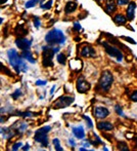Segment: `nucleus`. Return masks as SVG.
Here are the masks:
<instances>
[{
	"mask_svg": "<svg viewBox=\"0 0 137 151\" xmlns=\"http://www.w3.org/2000/svg\"><path fill=\"white\" fill-rule=\"evenodd\" d=\"M117 147L119 150H123V151H128L129 148H128V145L125 143V142H118Z\"/></svg>",
	"mask_w": 137,
	"mask_h": 151,
	"instance_id": "412c9836",
	"label": "nucleus"
},
{
	"mask_svg": "<svg viewBox=\"0 0 137 151\" xmlns=\"http://www.w3.org/2000/svg\"><path fill=\"white\" fill-rule=\"evenodd\" d=\"M79 150H81V151H86L87 149H86V148H79Z\"/></svg>",
	"mask_w": 137,
	"mask_h": 151,
	"instance_id": "58836bf2",
	"label": "nucleus"
},
{
	"mask_svg": "<svg viewBox=\"0 0 137 151\" xmlns=\"http://www.w3.org/2000/svg\"><path fill=\"white\" fill-rule=\"evenodd\" d=\"M14 32H16V34H18V35L20 34V37H21V36L26 35V34L28 33V31L24 28V26H23V25H18V26H16V30H14Z\"/></svg>",
	"mask_w": 137,
	"mask_h": 151,
	"instance_id": "6ab92c4d",
	"label": "nucleus"
},
{
	"mask_svg": "<svg viewBox=\"0 0 137 151\" xmlns=\"http://www.w3.org/2000/svg\"><path fill=\"white\" fill-rule=\"evenodd\" d=\"M115 110H116V112L118 113V115L122 116V117H125V114H124L123 110H122V108H121V106H120V105H116L115 106Z\"/></svg>",
	"mask_w": 137,
	"mask_h": 151,
	"instance_id": "393cba45",
	"label": "nucleus"
},
{
	"mask_svg": "<svg viewBox=\"0 0 137 151\" xmlns=\"http://www.w3.org/2000/svg\"><path fill=\"white\" fill-rule=\"evenodd\" d=\"M130 100L133 102H137V90L134 91L133 93L130 95Z\"/></svg>",
	"mask_w": 137,
	"mask_h": 151,
	"instance_id": "7c9ffc66",
	"label": "nucleus"
},
{
	"mask_svg": "<svg viewBox=\"0 0 137 151\" xmlns=\"http://www.w3.org/2000/svg\"><path fill=\"white\" fill-rule=\"evenodd\" d=\"M69 143L71 144V145L73 146V147H74V146L76 145V142L74 141V139H69Z\"/></svg>",
	"mask_w": 137,
	"mask_h": 151,
	"instance_id": "c9c22d12",
	"label": "nucleus"
},
{
	"mask_svg": "<svg viewBox=\"0 0 137 151\" xmlns=\"http://www.w3.org/2000/svg\"><path fill=\"white\" fill-rule=\"evenodd\" d=\"M77 7H78V2L69 1L68 3L66 4V6H65V12H66V14H73L74 12H76Z\"/></svg>",
	"mask_w": 137,
	"mask_h": 151,
	"instance_id": "dca6fc26",
	"label": "nucleus"
},
{
	"mask_svg": "<svg viewBox=\"0 0 137 151\" xmlns=\"http://www.w3.org/2000/svg\"><path fill=\"white\" fill-rule=\"evenodd\" d=\"M7 0H1V3H4V2H6Z\"/></svg>",
	"mask_w": 137,
	"mask_h": 151,
	"instance_id": "ea45409f",
	"label": "nucleus"
},
{
	"mask_svg": "<svg viewBox=\"0 0 137 151\" xmlns=\"http://www.w3.org/2000/svg\"><path fill=\"white\" fill-rule=\"evenodd\" d=\"M54 88H55V86H52L51 91H50V95H53V93H54Z\"/></svg>",
	"mask_w": 137,
	"mask_h": 151,
	"instance_id": "4c0bfd02",
	"label": "nucleus"
},
{
	"mask_svg": "<svg viewBox=\"0 0 137 151\" xmlns=\"http://www.w3.org/2000/svg\"><path fill=\"white\" fill-rule=\"evenodd\" d=\"M95 1H97L98 3H99V2H100V0H95Z\"/></svg>",
	"mask_w": 137,
	"mask_h": 151,
	"instance_id": "a19ab883",
	"label": "nucleus"
},
{
	"mask_svg": "<svg viewBox=\"0 0 137 151\" xmlns=\"http://www.w3.org/2000/svg\"><path fill=\"white\" fill-rule=\"evenodd\" d=\"M23 146V143L22 142H18V143H16V144H13V146L11 147V150H13V151H16V150H18L21 147Z\"/></svg>",
	"mask_w": 137,
	"mask_h": 151,
	"instance_id": "c85d7f7f",
	"label": "nucleus"
},
{
	"mask_svg": "<svg viewBox=\"0 0 137 151\" xmlns=\"http://www.w3.org/2000/svg\"><path fill=\"white\" fill-rule=\"evenodd\" d=\"M21 56H22L23 58L25 59V60H27L28 62H30V63H32V64H35L36 63V60L34 59V57H33L32 52H30V50H23L22 55H21Z\"/></svg>",
	"mask_w": 137,
	"mask_h": 151,
	"instance_id": "a211bd4d",
	"label": "nucleus"
},
{
	"mask_svg": "<svg viewBox=\"0 0 137 151\" xmlns=\"http://www.w3.org/2000/svg\"><path fill=\"white\" fill-rule=\"evenodd\" d=\"M52 4H53V0H49V1H47L46 3L41 4V8L42 9H49L52 6Z\"/></svg>",
	"mask_w": 137,
	"mask_h": 151,
	"instance_id": "b1692460",
	"label": "nucleus"
},
{
	"mask_svg": "<svg viewBox=\"0 0 137 151\" xmlns=\"http://www.w3.org/2000/svg\"><path fill=\"white\" fill-rule=\"evenodd\" d=\"M113 21H114V23H115L116 25H118V26H122V25H125L126 23H127L128 19H127V17H125L124 14H117L113 18Z\"/></svg>",
	"mask_w": 137,
	"mask_h": 151,
	"instance_id": "2eb2a0df",
	"label": "nucleus"
},
{
	"mask_svg": "<svg viewBox=\"0 0 137 151\" xmlns=\"http://www.w3.org/2000/svg\"><path fill=\"white\" fill-rule=\"evenodd\" d=\"M52 144L54 145V147H55V150L57 151H62V147L60 146V140L57 139V138H55V139H53V141H52Z\"/></svg>",
	"mask_w": 137,
	"mask_h": 151,
	"instance_id": "4be33fe9",
	"label": "nucleus"
},
{
	"mask_svg": "<svg viewBox=\"0 0 137 151\" xmlns=\"http://www.w3.org/2000/svg\"><path fill=\"white\" fill-rule=\"evenodd\" d=\"M45 41L50 45L65 44L66 43V36L60 29H52L45 35Z\"/></svg>",
	"mask_w": 137,
	"mask_h": 151,
	"instance_id": "f03ea898",
	"label": "nucleus"
},
{
	"mask_svg": "<svg viewBox=\"0 0 137 151\" xmlns=\"http://www.w3.org/2000/svg\"><path fill=\"white\" fill-rule=\"evenodd\" d=\"M81 25H80V23L79 22H75L74 23V30H76V31H80L81 30Z\"/></svg>",
	"mask_w": 137,
	"mask_h": 151,
	"instance_id": "473e14b6",
	"label": "nucleus"
},
{
	"mask_svg": "<svg viewBox=\"0 0 137 151\" xmlns=\"http://www.w3.org/2000/svg\"><path fill=\"white\" fill-rule=\"evenodd\" d=\"M18 115L22 116V117H32V116L36 115V113H32V112H20Z\"/></svg>",
	"mask_w": 137,
	"mask_h": 151,
	"instance_id": "a878e982",
	"label": "nucleus"
},
{
	"mask_svg": "<svg viewBox=\"0 0 137 151\" xmlns=\"http://www.w3.org/2000/svg\"><path fill=\"white\" fill-rule=\"evenodd\" d=\"M27 127H28V124H27V123H23V124L18 127V131H20L21 133H23V132H25V129H26Z\"/></svg>",
	"mask_w": 137,
	"mask_h": 151,
	"instance_id": "72a5a7b5",
	"label": "nucleus"
},
{
	"mask_svg": "<svg viewBox=\"0 0 137 151\" xmlns=\"http://www.w3.org/2000/svg\"><path fill=\"white\" fill-rule=\"evenodd\" d=\"M73 134L77 139L82 140L85 138V131H84L83 127H73Z\"/></svg>",
	"mask_w": 137,
	"mask_h": 151,
	"instance_id": "f3484780",
	"label": "nucleus"
},
{
	"mask_svg": "<svg viewBox=\"0 0 137 151\" xmlns=\"http://www.w3.org/2000/svg\"><path fill=\"white\" fill-rule=\"evenodd\" d=\"M130 0H117V4L120 6L122 5H126V4H129Z\"/></svg>",
	"mask_w": 137,
	"mask_h": 151,
	"instance_id": "2f4dec72",
	"label": "nucleus"
},
{
	"mask_svg": "<svg viewBox=\"0 0 137 151\" xmlns=\"http://www.w3.org/2000/svg\"><path fill=\"white\" fill-rule=\"evenodd\" d=\"M56 60H57V62L60 64V65H66V63H67V57H66V55H65L64 52H60V54H57Z\"/></svg>",
	"mask_w": 137,
	"mask_h": 151,
	"instance_id": "aec40b11",
	"label": "nucleus"
},
{
	"mask_svg": "<svg viewBox=\"0 0 137 151\" xmlns=\"http://www.w3.org/2000/svg\"><path fill=\"white\" fill-rule=\"evenodd\" d=\"M75 101L73 97H70V96H62V97L58 98L55 102L53 103V107L54 108H66L68 106L71 105L73 102Z\"/></svg>",
	"mask_w": 137,
	"mask_h": 151,
	"instance_id": "0eeeda50",
	"label": "nucleus"
},
{
	"mask_svg": "<svg viewBox=\"0 0 137 151\" xmlns=\"http://www.w3.org/2000/svg\"><path fill=\"white\" fill-rule=\"evenodd\" d=\"M83 118L86 121H87V127H89V129H92V127H93V123H92L91 119H90V118L88 117V116H85V115H83Z\"/></svg>",
	"mask_w": 137,
	"mask_h": 151,
	"instance_id": "cd10ccee",
	"label": "nucleus"
},
{
	"mask_svg": "<svg viewBox=\"0 0 137 151\" xmlns=\"http://www.w3.org/2000/svg\"><path fill=\"white\" fill-rule=\"evenodd\" d=\"M29 149H30V145H29V144H26V145L22 148V150H29Z\"/></svg>",
	"mask_w": 137,
	"mask_h": 151,
	"instance_id": "e433bc0d",
	"label": "nucleus"
},
{
	"mask_svg": "<svg viewBox=\"0 0 137 151\" xmlns=\"http://www.w3.org/2000/svg\"><path fill=\"white\" fill-rule=\"evenodd\" d=\"M21 57H22V56H21ZM21 57L18 56V52H16V50H13V48L7 50L8 62H9L10 66L13 68L14 71H16V73H21V72H27V71H28V69H29L28 65L25 63V61L22 60V58H21Z\"/></svg>",
	"mask_w": 137,
	"mask_h": 151,
	"instance_id": "f257e3e1",
	"label": "nucleus"
},
{
	"mask_svg": "<svg viewBox=\"0 0 137 151\" xmlns=\"http://www.w3.org/2000/svg\"><path fill=\"white\" fill-rule=\"evenodd\" d=\"M102 44L103 47H104L105 52H106L109 57H111V58H115L118 62L123 61L124 55H123V52L119 50V48L116 47V46H114V45H111V44L107 43V42H102Z\"/></svg>",
	"mask_w": 137,
	"mask_h": 151,
	"instance_id": "423d86ee",
	"label": "nucleus"
},
{
	"mask_svg": "<svg viewBox=\"0 0 137 151\" xmlns=\"http://www.w3.org/2000/svg\"><path fill=\"white\" fill-rule=\"evenodd\" d=\"M40 25H41V22H40V19L38 17H35L34 18V26L36 29H39Z\"/></svg>",
	"mask_w": 137,
	"mask_h": 151,
	"instance_id": "c756f323",
	"label": "nucleus"
},
{
	"mask_svg": "<svg viewBox=\"0 0 137 151\" xmlns=\"http://www.w3.org/2000/svg\"><path fill=\"white\" fill-rule=\"evenodd\" d=\"M114 82V76L111 74V71L109 70H105L102 73L99 80H98V84H97V88L104 93L109 91V88H111Z\"/></svg>",
	"mask_w": 137,
	"mask_h": 151,
	"instance_id": "7ed1b4c3",
	"label": "nucleus"
},
{
	"mask_svg": "<svg viewBox=\"0 0 137 151\" xmlns=\"http://www.w3.org/2000/svg\"><path fill=\"white\" fill-rule=\"evenodd\" d=\"M55 54L53 47L46 45L42 47V56H43V64L44 67H52L53 66V56Z\"/></svg>",
	"mask_w": 137,
	"mask_h": 151,
	"instance_id": "39448f33",
	"label": "nucleus"
},
{
	"mask_svg": "<svg viewBox=\"0 0 137 151\" xmlns=\"http://www.w3.org/2000/svg\"><path fill=\"white\" fill-rule=\"evenodd\" d=\"M80 56L83 58H95L96 52L90 44H85L80 50Z\"/></svg>",
	"mask_w": 137,
	"mask_h": 151,
	"instance_id": "1a4fd4ad",
	"label": "nucleus"
},
{
	"mask_svg": "<svg viewBox=\"0 0 137 151\" xmlns=\"http://www.w3.org/2000/svg\"><path fill=\"white\" fill-rule=\"evenodd\" d=\"M38 2H39V0H29V1H27L26 4H25V7L26 8H32V7H34Z\"/></svg>",
	"mask_w": 137,
	"mask_h": 151,
	"instance_id": "5701e85b",
	"label": "nucleus"
},
{
	"mask_svg": "<svg viewBox=\"0 0 137 151\" xmlns=\"http://www.w3.org/2000/svg\"><path fill=\"white\" fill-rule=\"evenodd\" d=\"M97 129L99 131H103V132H109L114 129V124L109 121H100V122L97 123Z\"/></svg>",
	"mask_w": 137,
	"mask_h": 151,
	"instance_id": "4468645a",
	"label": "nucleus"
},
{
	"mask_svg": "<svg viewBox=\"0 0 137 151\" xmlns=\"http://www.w3.org/2000/svg\"><path fill=\"white\" fill-rule=\"evenodd\" d=\"M135 142H136V147H137V138L135 139Z\"/></svg>",
	"mask_w": 137,
	"mask_h": 151,
	"instance_id": "79ce46f5",
	"label": "nucleus"
},
{
	"mask_svg": "<svg viewBox=\"0 0 137 151\" xmlns=\"http://www.w3.org/2000/svg\"><path fill=\"white\" fill-rule=\"evenodd\" d=\"M22 95V91H21L20 88H18V90H16V91H14L13 93L11 95V97L13 98L14 100H16L18 98H20V96Z\"/></svg>",
	"mask_w": 137,
	"mask_h": 151,
	"instance_id": "bb28decb",
	"label": "nucleus"
},
{
	"mask_svg": "<svg viewBox=\"0 0 137 151\" xmlns=\"http://www.w3.org/2000/svg\"><path fill=\"white\" fill-rule=\"evenodd\" d=\"M104 10L107 14H111L113 12H115L117 10V2H115V0H106Z\"/></svg>",
	"mask_w": 137,
	"mask_h": 151,
	"instance_id": "ddd939ff",
	"label": "nucleus"
},
{
	"mask_svg": "<svg viewBox=\"0 0 137 151\" xmlns=\"http://www.w3.org/2000/svg\"><path fill=\"white\" fill-rule=\"evenodd\" d=\"M135 9H136V3L134 1H130L128 4V7L126 9V17L128 21H133L135 18Z\"/></svg>",
	"mask_w": 137,
	"mask_h": 151,
	"instance_id": "f8f14e48",
	"label": "nucleus"
},
{
	"mask_svg": "<svg viewBox=\"0 0 137 151\" xmlns=\"http://www.w3.org/2000/svg\"><path fill=\"white\" fill-rule=\"evenodd\" d=\"M94 115L97 119H104L109 115V110L103 106H96L94 108Z\"/></svg>",
	"mask_w": 137,
	"mask_h": 151,
	"instance_id": "9d476101",
	"label": "nucleus"
},
{
	"mask_svg": "<svg viewBox=\"0 0 137 151\" xmlns=\"http://www.w3.org/2000/svg\"><path fill=\"white\" fill-rule=\"evenodd\" d=\"M91 86H90L89 82L86 80L85 76L80 75L77 79V90L80 93H85L90 90Z\"/></svg>",
	"mask_w": 137,
	"mask_h": 151,
	"instance_id": "6e6552de",
	"label": "nucleus"
},
{
	"mask_svg": "<svg viewBox=\"0 0 137 151\" xmlns=\"http://www.w3.org/2000/svg\"><path fill=\"white\" fill-rule=\"evenodd\" d=\"M46 83H47V81H46V80L39 79V80H37V81H36V86H45Z\"/></svg>",
	"mask_w": 137,
	"mask_h": 151,
	"instance_id": "f704fd0d",
	"label": "nucleus"
},
{
	"mask_svg": "<svg viewBox=\"0 0 137 151\" xmlns=\"http://www.w3.org/2000/svg\"><path fill=\"white\" fill-rule=\"evenodd\" d=\"M16 44L21 50H30L31 45H32V40L28 39V38H18L16 40Z\"/></svg>",
	"mask_w": 137,
	"mask_h": 151,
	"instance_id": "9b49d317",
	"label": "nucleus"
},
{
	"mask_svg": "<svg viewBox=\"0 0 137 151\" xmlns=\"http://www.w3.org/2000/svg\"><path fill=\"white\" fill-rule=\"evenodd\" d=\"M50 129H51V127H49V125H45V127H42L41 129H37L35 133V141L37 142V143L41 144L43 147H47L48 146V133L50 132Z\"/></svg>",
	"mask_w": 137,
	"mask_h": 151,
	"instance_id": "20e7f679",
	"label": "nucleus"
}]
</instances>
